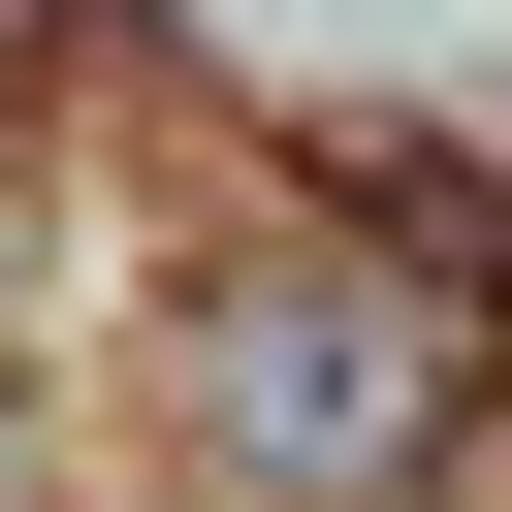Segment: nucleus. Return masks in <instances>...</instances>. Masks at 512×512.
I'll list each match as a JSON object with an SVG mask.
<instances>
[{"label":"nucleus","mask_w":512,"mask_h":512,"mask_svg":"<svg viewBox=\"0 0 512 512\" xmlns=\"http://www.w3.org/2000/svg\"><path fill=\"white\" fill-rule=\"evenodd\" d=\"M416 416H448V320L416 288H352V256H288V288H224V448L256 480H416Z\"/></svg>","instance_id":"f257e3e1"}]
</instances>
